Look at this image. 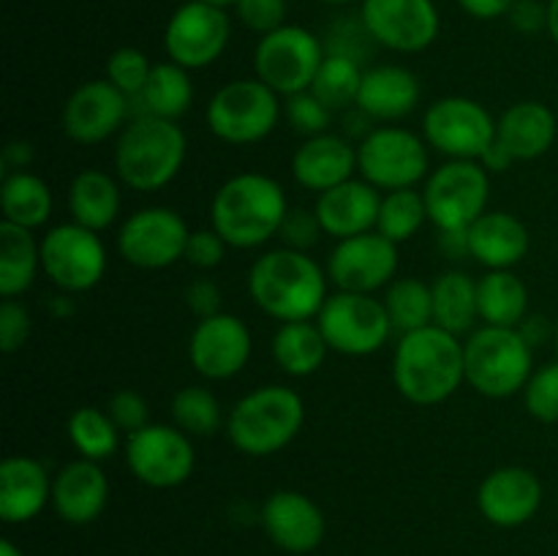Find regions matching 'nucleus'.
<instances>
[{"mask_svg":"<svg viewBox=\"0 0 558 556\" xmlns=\"http://www.w3.org/2000/svg\"><path fill=\"white\" fill-rule=\"evenodd\" d=\"M109 254L101 232L76 221L54 223L41 234V273L58 292L85 294L107 276Z\"/></svg>","mask_w":558,"mask_h":556,"instance_id":"10","label":"nucleus"},{"mask_svg":"<svg viewBox=\"0 0 558 556\" xmlns=\"http://www.w3.org/2000/svg\"><path fill=\"white\" fill-rule=\"evenodd\" d=\"M248 298L265 316L283 322L316 319L330 298V276L305 251L281 245L256 256L248 267Z\"/></svg>","mask_w":558,"mask_h":556,"instance_id":"1","label":"nucleus"},{"mask_svg":"<svg viewBox=\"0 0 558 556\" xmlns=\"http://www.w3.org/2000/svg\"><path fill=\"white\" fill-rule=\"evenodd\" d=\"M65 434H69L76 456L104 463L120 450V434L123 431L109 418L107 407H80L71 412L69 423H65Z\"/></svg>","mask_w":558,"mask_h":556,"instance_id":"37","label":"nucleus"},{"mask_svg":"<svg viewBox=\"0 0 558 556\" xmlns=\"http://www.w3.org/2000/svg\"><path fill=\"white\" fill-rule=\"evenodd\" d=\"M49 309H52L54 316H71L76 311L74 305V294L58 292L52 300H49Z\"/></svg>","mask_w":558,"mask_h":556,"instance_id":"57","label":"nucleus"},{"mask_svg":"<svg viewBox=\"0 0 558 556\" xmlns=\"http://www.w3.org/2000/svg\"><path fill=\"white\" fill-rule=\"evenodd\" d=\"M254 354V336L240 316L221 311L199 319L189 338V363L205 382H227L243 374Z\"/></svg>","mask_w":558,"mask_h":556,"instance_id":"20","label":"nucleus"},{"mask_svg":"<svg viewBox=\"0 0 558 556\" xmlns=\"http://www.w3.org/2000/svg\"><path fill=\"white\" fill-rule=\"evenodd\" d=\"M0 210H3V221L38 232L52 218V189H49L47 180L38 178L31 169L5 172L3 183H0Z\"/></svg>","mask_w":558,"mask_h":556,"instance_id":"34","label":"nucleus"},{"mask_svg":"<svg viewBox=\"0 0 558 556\" xmlns=\"http://www.w3.org/2000/svg\"><path fill=\"white\" fill-rule=\"evenodd\" d=\"M33 330L31 311L20 303V298H3L0 303V349L3 354L20 352Z\"/></svg>","mask_w":558,"mask_h":556,"instance_id":"47","label":"nucleus"},{"mask_svg":"<svg viewBox=\"0 0 558 556\" xmlns=\"http://www.w3.org/2000/svg\"><path fill=\"white\" fill-rule=\"evenodd\" d=\"M554 347H556V354H558V319L554 322Z\"/></svg>","mask_w":558,"mask_h":556,"instance_id":"62","label":"nucleus"},{"mask_svg":"<svg viewBox=\"0 0 558 556\" xmlns=\"http://www.w3.org/2000/svg\"><path fill=\"white\" fill-rule=\"evenodd\" d=\"M360 20L376 47L398 55L425 52L441 31L434 0H363Z\"/></svg>","mask_w":558,"mask_h":556,"instance_id":"17","label":"nucleus"},{"mask_svg":"<svg viewBox=\"0 0 558 556\" xmlns=\"http://www.w3.org/2000/svg\"><path fill=\"white\" fill-rule=\"evenodd\" d=\"M428 221L436 232L450 229H469L483 213H488L490 202V174L480 161H461L447 158L423 185Z\"/></svg>","mask_w":558,"mask_h":556,"instance_id":"12","label":"nucleus"},{"mask_svg":"<svg viewBox=\"0 0 558 556\" xmlns=\"http://www.w3.org/2000/svg\"><path fill=\"white\" fill-rule=\"evenodd\" d=\"M153 65L156 63H153L142 49L120 47L107 58V65H104V80L112 82L120 93H125V96L134 101V98L145 90Z\"/></svg>","mask_w":558,"mask_h":556,"instance_id":"42","label":"nucleus"},{"mask_svg":"<svg viewBox=\"0 0 558 556\" xmlns=\"http://www.w3.org/2000/svg\"><path fill=\"white\" fill-rule=\"evenodd\" d=\"M191 107H194L191 71L172 60L153 65L145 90L134 98V114H150V118L174 120V123H180V118H185Z\"/></svg>","mask_w":558,"mask_h":556,"instance_id":"32","label":"nucleus"},{"mask_svg":"<svg viewBox=\"0 0 558 556\" xmlns=\"http://www.w3.org/2000/svg\"><path fill=\"white\" fill-rule=\"evenodd\" d=\"M118 174H109L104 169H82L74 174L69 185V213L71 221L93 229V232H107L114 227L123 210V191H120Z\"/></svg>","mask_w":558,"mask_h":556,"instance_id":"30","label":"nucleus"},{"mask_svg":"<svg viewBox=\"0 0 558 556\" xmlns=\"http://www.w3.org/2000/svg\"><path fill=\"white\" fill-rule=\"evenodd\" d=\"M512 3H515V0H458V5H461L469 16L483 22L507 16L510 14Z\"/></svg>","mask_w":558,"mask_h":556,"instance_id":"52","label":"nucleus"},{"mask_svg":"<svg viewBox=\"0 0 558 556\" xmlns=\"http://www.w3.org/2000/svg\"><path fill=\"white\" fill-rule=\"evenodd\" d=\"M327 47L316 33L303 25H281L259 36L254 47V76L281 98L311 90Z\"/></svg>","mask_w":558,"mask_h":556,"instance_id":"11","label":"nucleus"},{"mask_svg":"<svg viewBox=\"0 0 558 556\" xmlns=\"http://www.w3.org/2000/svg\"><path fill=\"white\" fill-rule=\"evenodd\" d=\"M325 5H349V3H363V0H319Z\"/></svg>","mask_w":558,"mask_h":556,"instance_id":"61","label":"nucleus"},{"mask_svg":"<svg viewBox=\"0 0 558 556\" xmlns=\"http://www.w3.org/2000/svg\"><path fill=\"white\" fill-rule=\"evenodd\" d=\"M463 360L466 385L494 401L523 392L534 374V347L518 327L477 325L463 338Z\"/></svg>","mask_w":558,"mask_h":556,"instance_id":"6","label":"nucleus"},{"mask_svg":"<svg viewBox=\"0 0 558 556\" xmlns=\"http://www.w3.org/2000/svg\"><path fill=\"white\" fill-rule=\"evenodd\" d=\"M107 412L125 436L150 425V407H147L145 396L140 390H131V387H123V390L109 398Z\"/></svg>","mask_w":558,"mask_h":556,"instance_id":"46","label":"nucleus"},{"mask_svg":"<svg viewBox=\"0 0 558 556\" xmlns=\"http://www.w3.org/2000/svg\"><path fill=\"white\" fill-rule=\"evenodd\" d=\"M283 118H287V123L292 125V131H298L303 140H308V136L330 131L332 109L327 107L316 93L303 90L283 98Z\"/></svg>","mask_w":558,"mask_h":556,"instance_id":"44","label":"nucleus"},{"mask_svg":"<svg viewBox=\"0 0 558 556\" xmlns=\"http://www.w3.org/2000/svg\"><path fill=\"white\" fill-rule=\"evenodd\" d=\"M363 63L349 55H332L322 60L316 80L311 85V93L322 98L332 112H347V109L357 107L360 85H363Z\"/></svg>","mask_w":558,"mask_h":556,"instance_id":"40","label":"nucleus"},{"mask_svg":"<svg viewBox=\"0 0 558 556\" xmlns=\"http://www.w3.org/2000/svg\"><path fill=\"white\" fill-rule=\"evenodd\" d=\"M398 265H401L398 243L374 229V232L338 240L327 256V276L332 287L341 292L376 294L396 281Z\"/></svg>","mask_w":558,"mask_h":556,"instance_id":"19","label":"nucleus"},{"mask_svg":"<svg viewBox=\"0 0 558 556\" xmlns=\"http://www.w3.org/2000/svg\"><path fill=\"white\" fill-rule=\"evenodd\" d=\"M480 164H483L485 172H488V174H505V172H510L512 164H518V158L512 156V153L507 150L505 145H501L499 136H496L494 145H490L488 150L483 153V158H480Z\"/></svg>","mask_w":558,"mask_h":556,"instance_id":"54","label":"nucleus"},{"mask_svg":"<svg viewBox=\"0 0 558 556\" xmlns=\"http://www.w3.org/2000/svg\"><path fill=\"white\" fill-rule=\"evenodd\" d=\"M420 96H423V87L412 69L398 63H379L365 69L357 109L368 114L376 125L401 123L417 109Z\"/></svg>","mask_w":558,"mask_h":556,"instance_id":"26","label":"nucleus"},{"mask_svg":"<svg viewBox=\"0 0 558 556\" xmlns=\"http://www.w3.org/2000/svg\"><path fill=\"white\" fill-rule=\"evenodd\" d=\"M123 452L125 467L147 488H178L196 469L194 439L174 423H150L125 436Z\"/></svg>","mask_w":558,"mask_h":556,"instance_id":"14","label":"nucleus"},{"mask_svg":"<svg viewBox=\"0 0 558 556\" xmlns=\"http://www.w3.org/2000/svg\"><path fill=\"white\" fill-rule=\"evenodd\" d=\"M202 3H213V5H221V9H229V5H232V9H234V3H238V0H202Z\"/></svg>","mask_w":558,"mask_h":556,"instance_id":"60","label":"nucleus"},{"mask_svg":"<svg viewBox=\"0 0 558 556\" xmlns=\"http://www.w3.org/2000/svg\"><path fill=\"white\" fill-rule=\"evenodd\" d=\"M545 33L558 44V0H548V31Z\"/></svg>","mask_w":558,"mask_h":556,"instance_id":"58","label":"nucleus"},{"mask_svg":"<svg viewBox=\"0 0 558 556\" xmlns=\"http://www.w3.org/2000/svg\"><path fill=\"white\" fill-rule=\"evenodd\" d=\"M545 322H548V319H543V316H526V319H523V325L518 327V330L523 333V338H526L532 347H539V341L548 336V325H545Z\"/></svg>","mask_w":558,"mask_h":556,"instance_id":"56","label":"nucleus"},{"mask_svg":"<svg viewBox=\"0 0 558 556\" xmlns=\"http://www.w3.org/2000/svg\"><path fill=\"white\" fill-rule=\"evenodd\" d=\"M41 273V238L16 223H0V294L22 298Z\"/></svg>","mask_w":558,"mask_h":556,"instance_id":"35","label":"nucleus"},{"mask_svg":"<svg viewBox=\"0 0 558 556\" xmlns=\"http://www.w3.org/2000/svg\"><path fill=\"white\" fill-rule=\"evenodd\" d=\"M316 325L325 333L330 352L343 358H368L381 352L390 343L392 327L385 300L376 294L360 292H330L322 305Z\"/></svg>","mask_w":558,"mask_h":556,"instance_id":"9","label":"nucleus"},{"mask_svg":"<svg viewBox=\"0 0 558 556\" xmlns=\"http://www.w3.org/2000/svg\"><path fill=\"white\" fill-rule=\"evenodd\" d=\"M430 292H434V325L445 327L458 338L469 336L480 325L477 278L469 276L466 270L450 267L439 273L430 281Z\"/></svg>","mask_w":558,"mask_h":556,"instance_id":"33","label":"nucleus"},{"mask_svg":"<svg viewBox=\"0 0 558 556\" xmlns=\"http://www.w3.org/2000/svg\"><path fill=\"white\" fill-rule=\"evenodd\" d=\"M305 425V401L294 387L262 385L245 392L227 412L229 445L248 458H270L287 450Z\"/></svg>","mask_w":558,"mask_h":556,"instance_id":"5","label":"nucleus"},{"mask_svg":"<svg viewBox=\"0 0 558 556\" xmlns=\"http://www.w3.org/2000/svg\"><path fill=\"white\" fill-rule=\"evenodd\" d=\"M283 118V98L259 76H243L218 87L205 107V125L218 142L248 147L265 142Z\"/></svg>","mask_w":558,"mask_h":556,"instance_id":"7","label":"nucleus"},{"mask_svg":"<svg viewBox=\"0 0 558 556\" xmlns=\"http://www.w3.org/2000/svg\"><path fill=\"white\" fill-rule=\"evenodd\" d=\"M507 20L523 36H537V33L548 31V3H543V0H515Z\"/></svg>","mask_w":558,"mask_h":556,"instance_id":"51","label":"nucleus"},{"mask_svg":"<svg viewBox=\"0 0 558 556\" xmlns=\"http://www.w3.org/2000/svg\"><path fill=\"white\" fill-rule=\"evenodd\" d=\"M227 240H223L213 227L191 229L183 262H189L196 270H216V267L227 259Z\"/></svg>","mask_w":558,"mask_h":556,"instance_id":"49","label":"nucleus"},{"mask_svg":"<svg viewBox=\"0 0 558 556\" xmlns=\"http://www.w3.org/2000/svg\"><path fill=\"white\" fill-rule=\"evenodd\" d=\"M385 309L398 336L434 325V292L430 283L414 276H398L385 289Z\"/></svg>","mask_w":558,"mask_h":556,"instance_id":"39","label":"nucleus"},{"mask_svg":"<svg viewBox=\"0 0 558 556\" xmlns=\"http://www.w3.org/2000/svg\"><path fill=\"white\" fill-rule=\"evenodd\" d=\"M357 174L381 194L417 189L430 174L428 142L407 125H374V131L357 142Z\"/></svg>","mask_w":558,"mask_h":556,"instance_id":"8","label":"nucleus"},{"mask_svg":"<svg viewBox=\"0 0 558 556\" xmlns=\"http://www.w3.org/2000/svg\"><path fill=\"white\" fill-rule=\"evenodd\" d=\"M232 38V20L227 9L202 0H185L172 11L163 27L167 60L189 71L210 69L227 52Z\"/></svg>","mask_w":558,"mask_h":556,"instance_id":"16","label":"nucleus"},{"mask_svg":"<svg viewBox=\"0 0 558 556\" xmlns=\"http://www.w3.org/2000/svg\"><path fill=\"white\" fill-rule=\"evenodd\" d=\"M392 385L414 407H439L466 385L463 338L428 325L398 336Z\"/></svg>","mask_w":558,"mask_h":556,"instance_id":"2","label":"nucleus"},{"mask_svg":"<svg viewBox=\"0 0 558 556\" xmlns=\"http://www.w3.org/2000/svg\"><path fill=\"white\" fill-rule=\"evenodd\" d=\"M292 178L316 196L357 178V142L338 131L308 136L292 153Z\"/></svg>","mask_w":558,"mask_h":556,"instance_id":"23","label":"nucleus"},{"mask_svg":"<svg viewBox=\"0 0 558 556\" xmlns=\"http://www.w3.org/2000/svg\"><path fill=\"white\" fill-rule=\"evenodd\" d=\"M428 221V207H425L423 191L417 189H398L381 194L379 221H376V232L385 234L392 243H407L412 240L420 229Z\"/></svg>","mask_w":558,"mask_h":556,"instance_id":"41","label":"nucleus"},{"mask_svg":"<svg viewBox=\"0 0 558 556\" xmlns=\"http://www.w3.org/2000/svg\"><path fill=\"white\" fill-rule=\"evenodd\" d=\"M327 352V338L319 330L316 319L308 322H283L278 330L272 333L270 354L272 363L292 379H305L314 376L316 371L325 365Z\"/></svg>","mask_w":558,"mask_h":556,"instance_id":"31","label":"nucleus"},{"mask_svg":"<svg viewBox=\"0 0 558 556\" xmlns=\"http://www.w3.org/2000/svg\"><path fill=\"white\" fill-rule=\"evenodd\" d=\"M529 249V227L510 210H488L469 227V259L485 270H515Z\"/></svg>","mask_w":558,"mask_h":556,"instance_id":"27","label":"nucleus"},{"mask_svg":"<svg viewBox=\"0 0 558 556\" xmlns=\"http://www.w3.org/2000/svg\"><path fill=\"white\" fill-rule=\"evenodd\" d=\"M36 158V150L27 140H11L9 145L3 147V174L5 172H22L27 169Z\"/></svg>","mask_w":558,"mask_h":556,"instance_id":"53","label":"nucleus"},{"mask_svg":"<svg viewBox=\"0 0 558 556\" xmlns=\"http://www.w3.org/2000/svg\"><path fill=\"white\" fill-rule=\"evenodd\" d=\"M543 496V480L529 467L510 463L485 474L477 488V507L494 527L515 529L537 516Z\"/></svg>","mask_w":558,"mask_h":556,"instance_id":"21","label":"nucleus"},{"mask_svg":"<svg viewBox=\"0 0 558 556\" xmlns=\"http://www.w3.org/2000/svg\"><path fill=\"white\" fill-rule=\"evenodd\" d=\"M523 407L537 423H558V358L534 368L532 379L523 387Z\"/></svg>","mask_w":558,"mask_h":556,"instance_id":"43","label":"nucleus"},{"mask_svg":"<svg viewBox=\"0 0 558 556\" xmlns=\"http://www.w3.org/2000/svg\"><path fill=\"white\" fill-rule=\"evenodd\" d=\"M0 556H25V554H22V548H16V545L5 537L0 540Z\"/></svg>","mask_w":558,"mask_h":556,"instance_id":"59","label":"nucleus"},{"mask_svg":"<svg viewBox=\"0 0 558 556\" xmlns=\"http://www.w3.org/2000/svg\"><path fill=\"white\" fill-rule=\"evenodd\" d=\"M52 505V478L33 456H9L0 463V518L27 523Z\"/></svg>","mask_w":558,"mask_h":556,"instance_id":"28","label":"nucleus"},{"mask_svg":"<svg viewBox=\"0 0 558 556\" xmlns=\"http://www.w3.org/2000/svg\"><path fill=\"white\" fill-rule=\"evenodd\" d=\"M262 529L272 545L287 554H311L327 534V518L322 507L303 491H272L259 512Z\"/></svg>","mask_w":558,"mask_h":556,"instance_id":"22","label":"nucleus"},{"mask_svg":"<svg viewBox=\"0 0 558 556\" xmlns=\"http://www.w3.org/2000/svg\"><path fill=\"white\" fill-rule=\"evenodd\" d=\"M289 213L283 185L265 172H238L210 200V227L229 249L254 251L278 238Z\"/></svg>","mask_w":558,"mask_h":556,"instance_id":"3","label":"nucleus"},{"mask_svg":"<svg viewBox=\"0 0 558 556\" xmlns=\"http://www.w3.org/2000/svg\"><path fill=\"white\" fill-rule=\"evenodd\" d=\"M134 118V101L109 80L82 82L63 104L60 125L74 145L93 147L118 140Z\"/></svg>","mask_w":558,"mask_h":556,"instance_id":"18","label":"nucleus"},{"mask_svg":"<svg viewBox=\"0 0 558 556\" xmlns=\"http://www.w3.org/2000/svg\"><path fill=\"white\" fill-rule=\"evenodd\" d=\"M278 238H281V245H287V249L311 254V249H316V243L325 238V229H322L314 207L311 210H305V207H289Z\"/></svg>","mask_w":558,"mask_h":556,"instance_id":"45","label":"nucleus"},{"mask_svg":"<svg viewBox=\"0 0 558 556\" xmlns=\"http://www.w3.org/2000/svg\"><path fill=\"white\" fill-rule=\"evenodd\" d=\"M480 325L521 327L529 316V287L515 270H485L477 278Z\"/></svg>","mask_w":558,"mask_h":556,"instance_id":"36","label":"nucleus"},{"mask_svg":"<svg viewBox=\"0 0 558 556\" xmlns=\"http://www.w3.org/2000/svg\"><path fill=\"white\" fill-rule=\"evenodd\" d=\"M191 227L174 207H140L120 223L114 249L136 270H167L185 256Z\"/></svg>","mask_w":558,"mask_h":556,"instance_id":"13","label":"nucleus"},{"mask_svg":"<svg viewBox=\"0 0 558 556\" xmlns=\"http://www.w3.org/2000/svg\"><path fill=\"white\" fill-rule=\"evenodd\" d=\"M189 136L174 120L134 114L114 140V174L140 194L161 191L183 172Z\"/></svg>","mask_w":558,"mask_h":556,"instance_id":"4","label":"nucleus"},{"mask_svg":"<svg viewBox=\"0 0 558 556\" xmlns=\"http://www.w3.org/2000/svg\"><path fill=\"white\" fill-rule=\"evenodd\" d=\"M169 412H172V423L191 439H210L227 425L221 401L205 385L180 387L169 403Z\"/></svg>","mask_w":558,"mask_h":556,"instance_id":"38","label":"nucleus"},{"mask_svg":"<svg viewBox=\"0 0 558 556\" xmlns=\"http://www.w3.org/2000/svg\"><path fill=\"white\" fill-rule=\"evenodd\" d=\"M439 251L450 262L469 259V229H450V232H439Z\"/></svg>","mask_w":558,"mask_h":556,"instance_id":"55","label":"nucleus"},{"mask_svg":"<svg viewBox=\"0 0 558 556\" xmlns=\"http://www.w3.org/2000/svg\"><path fill=\"white\" fill-rule=\"evenodd\" d=\"M379 207L381 191L357 174V178L316 196L314 210L327 238L338 243V240L354 238V234L374 232L376 221H379Z\"/></svg>","mask_w":558,"mask_h":556,"instance_id":"25","label":"nucleus"},{"mask_svg":"<svg viewBox=\"0 0 558 556\" xmlns=\"http://www.w3.org/2000/svg\"><path fill=\"white\" fill-rule=\"evenodd\" d=\"M183 300L185 309L196 316V322L207 319V316H216L223 311V292L216 281H210V278H194V281L185 287Z\"/></svg>","mask_w":558,"mask_h":556,"instance_id":"50","label":"nucleus"},{"mask_svg":"<svg viewBox=\"0 0 558 556\" xmlns=\"http://www.w3.org/2000/svg\"><path fill=\"white\" fill-rule=\"evenodd\" d=\"M234 11H238V20L256 36L287 25V0H238Z\"/></svg>","mask_w":558,"mask_h":556,"instance_id":"48","label":"nucleus"},{"mask_svg":"<svg viewBox=\"0 0 558 556\" xmlns=\"http://www.w3.org/2000/svg\"><path fill=\"white\" fill-rule=\"evenodd\" d=\"M496 136L518 161L543 158L558 136L554 109L543 101H515L496 118Z\"/></svg>","mask_w":558,"mask_h":556,"instance_id":"29","label":"nucleus"},{"mask_svg":"<svg viewBox=\"0 0 558 556\" xmlns=\"http://www.w3.org/2000/svg\"><path fill=\"white\" fill-rule=\"evenodd\" d=\"M109 505V478L101 463L76 458L52 478V510L71 527H85L101 518Z\"/></svg>","mask_w":558,"mask_h":556,"instance_id":"24","label":"nucleus"},{"mask_svg":"<svg viewBox=\"0 0 558 556\" xmlns=\"http://www.w3.org/2000/svg\"><path fill=\"white\" fill-rule=\"evenodd\" d=\"M423 136L445 158L480 161L496 140V118L469 96H445L423 112Z\"/></svg>","mask_w":558,"mask_h":556,"instance_id":"15","label":"nucleus"}]
</instances>
